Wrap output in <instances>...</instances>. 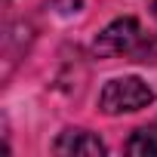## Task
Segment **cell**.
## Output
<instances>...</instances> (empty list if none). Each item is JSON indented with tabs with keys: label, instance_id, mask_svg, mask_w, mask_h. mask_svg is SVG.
Wrapping results in <instances>:
<instances>
[{
	"label": "cell",
	"instance_id": "cell-2",
	"mask_svg": "<svg viewBox=\"0 0 157 157\" xmlns=\"http://www.w3.org/2000/svg\"><path fill=\"white\" fill-rule=\"evenodd\" d=\"M139 34H142L139 22H136L132 16H123V19H114V22L96 37L93 49H96V56H120V52H129V49L139 43Z\"/></svg>",
	"mask_w": 157,
	"mask_h": 157
},
{
	"label": "cell",
	"instance_id": "cell-3",
	"mask_svg": "<svg viewBox=\"0 0 157 157\" xmlns=\"http://www.w3.org/2000/svg\"><path fill=\"white\" fill-rule=\"evenodd\" d=\"M108 148L99 136L86 132V129H65L56 142V154H65V157H77V154H83V157H102Z\"/></svg>",
	"mask_w": 157,
	"mask_h": 157
},
{
	"label": "cell",
	"instance_id": "cell-4",
	"mask_svg": "<svg viewBox=\"0 0 157 157\" xmlns=\"http://www.w3.org/2000/svg\"><path fill=\"white\" fill-rule=\"evenodd\" d=\"M126 151L139 154V157H154L157 154V120L148 123V126H142V129H136L132 139L126 142Z\"/></svg>",
	"mask_w": 157,
	"mask_h": 157
},
{
	"label": "cell",
	"instance_id": "cell-1",
	"mask_svg": "<svg viewBox=\"0 0 157 157\" xmlns=\"http://www.w3.org/2000/svg\"><path fill=\"white\" fill-rule=\"evenodd\" d=\"M154 102V90L142 77H114L99 96V108L105 114H132Z\"/></svg>",
	"mask_w": 157,
	"mask_h": 157
},
{
	"label": "cell",
	"instance_id": "cell-5",
	"mask_svg": "<svg viewBox=\"0 0 157 157\" xmlns=\"http://www.w3.org/2000/svg\"><path fill=\"white\" fill-rule=\"evenodd\" d=\"M154 16H157V0H154Z\"/></svg>",
	"mask_w": 157,
	"mask_h": 157
}]
</instances>
